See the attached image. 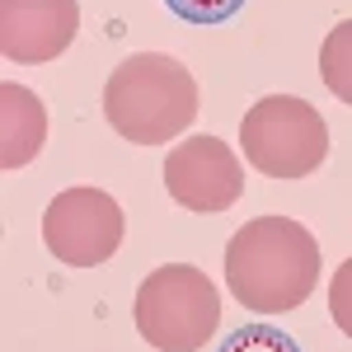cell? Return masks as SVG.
I'll return each instance as SVG.
<instances>
[{"label": "cell", "instance_id": "12", "mask_svg": "<svg viewBox=\"0 0 352 352\" xmlns=\"http://www.w3.org/2000/svg\"><path fill=\"white\" fill-rule=\"evenodd\" d=\"M329 315L352 338V258H343L333 268V277H329Z\"/></svg>", "mask_w": 352, "mask_h": 352}, {"label": "cell", "instance_id": "1", "mask_svg": "<svg viewBox=\"0 0 352 352\" xmlns=\"http://www.w3.org/2000/svg\"><path fill=\"white\" fill-rule=\"evenodd\" d=\"M320 282V244L292 217H254L226 244V287L254 315H292Z\"/></svg>", "mask_w": 352, "mask_h": 352}, {"label": "cell", "instance_id": "11", "mask_svg": "<svg viewBox=\"0 0 352 352\" xmlns=\"http://www.w3.org/2000/svg\"><path fill=\"white\" fill-rule=\"evenodd\" d=\"M164 5L188 24H226L244 10V0H164Z\"/></svg>", "mask_w": 352, "mask_h": 352}, {"label": "cell", "instance_id": "5", "mask_svg": "<svg viewBox=\"0 0 352 352\" xmlns=\"http://www.w3.org/2000/svg\"><path fill=\"white\" fill-rule=\"evenodd\" d=\"M122 207L104 188H66L43 212V244L66 268H99L122 244Z\"/></svg>", "mask_w": 352, "mask_h": 352}, {"label": "cell", "instance_id": "6", "mask_svg": "<svg viewBox=\"0 0 352 352\" xmlns=\"http://www.w3.org/2000/svg\"><path fill=\"white\" fill-rule=\"evenodd\" d=\"M164 188L188 212H230L244 197L240 155L221 136H188L164 155Z\"/></svg>", "mask_w": 352, "mask_h": 352}, {"label": "cell", "instance_id": "2", "mask_svg": "<svg viewBox=\"0 0 352 352\" xmlns=\"http://www.w3.org/2000/svg\"><path fill=\"white\" fill-rule=\"evenodd\" d=\"M104 118L132 146H169L197 118V80L164 52H136L113 66L104 85Z\"/></svg>", "mask_w": 352, "mask_h": 352}, {"label": "cell", "instance_id": "7", "mask_svg": "<svg viewBox=\"0 0 352 352\" xmlns=\"http://www.w3.org/2000/svg\"><path fill=\"white\" fill-rule=\"evenodd\" d=\"M80 33V0H0V52L19 66L56 61Z\"/></svg>", "mask_w": 352, "mask_h": 352}, {"label": "cell", "instance_id": "10", "mask_svg": "<svg viewBox=\"0 0 352 352\" xmlns=\"http://www.w3.org/2000/svg\"><path fill=\"white\" fill-rule=\"evenodd\" d=\"M221 352H300V343L272 324H244L221 343Z\"/></svg>", "mask_w": 352, "mask_h": 352}, {"label": "cell", "instance_id": "4", "mask_svg": "<svg viewBox=\"0 0 352 352\" xmlns=\"http://www.w3.org/2000/svg\"><path fill=\"white\" fill-rule=\"evenodd\" d=\"M240 151L268 179H305L329 160V122L296 94H268L240 118Z\"/></svg>", "mask_w": 352, "mask_h": 352}, {"label": "cell", "instance_id": "9", "mask_svg": "<svg viewBox=\"0 0 352 352\" xmlns=\"http://www.w3.org/2000/svg\"><path fill=\"white\" fill-rule=\"evenodd\" d=\"M320 80L333 99H343L352 109V19L329 28V38L320 43Z\"/></svg>", "mask_w": 352, "mask_h": 352}, {"label": "cell", "instance_id": "8", "mask_svg": "<svg viewBox=\"0 0 352 352\" xmlns=\"http://www.w3.org/2000/svg\"><path fill=\"white\" fill-rule=\"evenodd\" d=\"M47 141V109L43 99L24 85L5 80L0 85V164L5 169H24L38 160Z\"/></svg>", "mask_w": 352, "mask_h": 352}, {"label": "cell", "instance_id": "3", "mask_svg": "<svg viewBox=\"0 0 352 352\" xmlns=\"http://www.w3.org/2000/svg\"><path fill=\"white\" fill-rule=\"evenodd\" d=\"M136 329L155 352H202L217 338V282L192 263H164L136 287Z\"/></svg>", "mask_w": 352, "mask_h": 352}]
</instances>
